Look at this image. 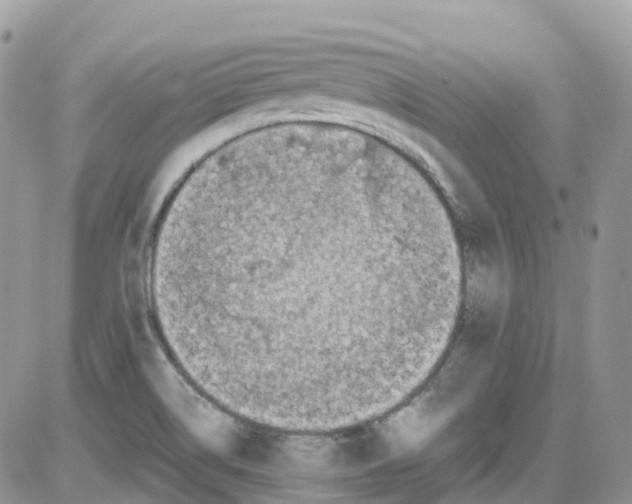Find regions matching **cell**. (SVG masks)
Wrapping results in <instances>:
<instances>
[{
    "label": "cell",
    "instance_id": "1",
    "mask_svg": "<svg viewBox=\"0 0 632 504\" xmlns=\"http://www.w3.org/2000/svg\"><path fill=\"white\" fill-rule=\"evenodd\" d=\"M435 239L410 196L355 157L253 155L182 189L153 260L174 341L221 400L318 415L405 374L422 337Z\"/></svg>",
    "mask_w": 632,
    "mask_h": 504
}]
</instances>
